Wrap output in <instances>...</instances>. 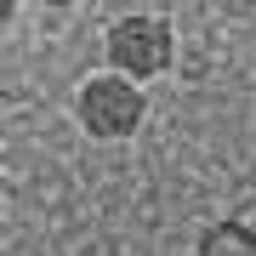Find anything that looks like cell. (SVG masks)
<instances>
[{"label": "cell", "mask_w": 256, "mask_h": 256, "mask_svg": "<svg viewBox=\"0 0 256 256\" xmlns=\"http://www.w3.org/2000/svg\"><path fill=\"white\" fill-rule=\"evenodd\" d=\"M102 52H108V63L126 74L131 86L154 80V74H165V68H171V57H176L171 18H160V12H131V18H114Z\"/></svg>", "instance_id": "1"}, {"label": "cell", "mask_w": 256, "mask_h": 256, "mask_svg": "<svg viewBox=\"0 0 256 256\" xmlns=\"http://www.w3.org/2000/svg\"><path fill=\"white\" fill-rule=\"evenodd\" d=\"M74 114H80V126L92 131L97 142H126L131 131L142 126L148 97L126 80V74H92V80L74 92Z\"/></svg>", "instance_id": "2"}, {"label": "cell", "mask_w": 256, "mask_h": 256, "mask_svg": "<svg viewBox=\"0 0 256 256\" xmlns=\"http://www.w3.org/2000/svg\"><path fill=\"white\" fill-rule=\"evenodd\" d=\"M200 256H256V234L245 228V222H210V228L200 234Z\"/></svg>", "instance_id": "3"}]
</instances>
